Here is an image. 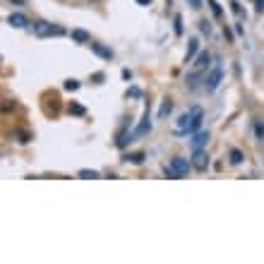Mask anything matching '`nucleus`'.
I'll use <instances>...</instances> for the list:
<instances>
[{
    "label": "nucleus",
    "mask_w": 264,
    "mask_h": 264,
    "mask_svg": "<svg viewBox=\"0 0 264 264\" xmlns=\"http://www.w3.org/2000/svg\"><path fill=\"white\" fill-rule=\"evenodd\" d=\"M202 108L200 106H192L190 110H185L180 118L175 120V125H173V135H178V137H182V135H192L195 130L202 125Z\"/></svg>",
    "instance_id": "nucleus-1"
},
{
    "label": "nucleus",
    "mask_w": 264,
    "mask_h": 264,
    "mask_svg": "<svg viewBox=\"0 0 264 264\" xmlns=\"http://www.w3.org/2000/svg\"><path fill=\"white\" fill-rule=\"evenodd\" d=\"M190 168H192V164L185 159V156H175L173 161L166 166V175H168V178H173V180H178V178H187Z\"/></svg>",
    "instance_id": "nucleus-2"
},
{
    "label": "nucleus",
    "mask_w": 264,
    "mask_h": 264,
    "mask_svg": "<svg viewBox=\"0 0 264 264\" xmlns=\"http://www.w3.org/2000/svg\"><path fill=\"white\" fill-rule=\"evenodd\" d=\"M211 65V55L204 51V53L197 55V60H195V67H192V72H190V84H197L195 80H200L202 74L207 72V67Z\"/></svg>",
    "instance_id": "nucleus-3"
},
{
    "label": "nucleus",
    "mask_w": 264,
    "mask_h": 264,
    "mask_svg": "<svg viewBox=\"0 0 264 264\" xmlns=\"http://www.w3.org/2000/svg\"><path fill=\"white\" fill-rule=\"evenodd\" d=\"M221 80H223V72H221V67H214L207 77H204V89L207 91H216L219 89Z\"/></svg>",
    "instance_id": "nucleus-4"
},
{
    "label": "nucleus",
    "mask_w": 264,
    "mask_h": 264,
    "mask_svg": "<svg viewBox=\"0 0 264 264\" xmlns=\"http://www.w3.org/2000/svg\"><path fill=\"white\" fill-rule=\"evenodd\" d=\"M34 31H36L39 36H60V34H63V29H60V27L46 24V22H39V24H34Z\"/></svg>",
    "instance_id": "nucleus-5"
},
{
    "label": "nucleus",
    "mask_w": 264,
    "mask_h": 264,
    "mask_svg": "<svg viewBox=\"0 0 264 264\" xmlns=\"http://www.w3.org/2000/svg\"><path fill=\"white\" fill-rule=\"evenodd\" d=\"M192 168H197V171H207V166H209V156L204 149H195V156H192Z\"/></svg>",
    "instance_id": "nucleus-6"
},
{
    "label": "nucleus",
    "mask_w": 264,
    "mask_h": 264,
    "mask_svg": "<svg viewBox=\"0 0 264 264\" xmlns=\"http://www.w3.org/2000/svg\"><path fill=\"white\" fill-rule=\"evenodd\" d=\"M8 22H10V24H12V27H17V29H24V27H27V24H29V19L24 17V15H19V12H12Z\"/></svg>",
    "instance_id": "nucleus-7"
},
{
    "label": "nucleus",
    "mask_w": 264,
    "mask_h": 264,
    "mask_svg": "<svg viewBox=\"0 0 264 264\" xmlns=\"http://www.w3.org/2000/svg\"><path fill=\"white\" fill-rule=\"evenodd\" d=\"M197 48H200V39H190V46H187V53H185V63H190L195 53H197Z\"/></svg>",
    "instance_id": "nucleus-8"
},
{
    "label": "nucleus",
    "mask_w": 264,
    "mask_h": 264,
    "mask_svg": "<svg viewBox=\"0 0 264 264\" xmlns=\"http://www.w3.org/2000/svg\"><path fill=\"white\" fill-rule=\"evenodd\" d=\"M207 139H209V132H197L195 139H192V149H202V146L207 144Z\"/></svg>",
    "instance_id": "nucleus-9"
},
{
    "label": "nucleus",
    "mask_w": 264,
    "mask_h": 264,
    "mask_svg": "<svg viewBox=\"0 0 264 264\" xmlns=\"http://www.w3.org/2000/svg\"><path fill=\"white\" fill-rule=\"evenodd\" d=\"M152 128V125H149V108L144 110V118H142V123H139V128L135 130V137H139V135H144L146 130Z\"/></svg>",
    "instance_id": "nucleus-10"
},
{
    "label": "nucleus",
    "mask_w": 264,
    "mask_h": 264,
    "mask_svg": "<svg viewBox=\"0 0 264 264\" xmlns=\"http://www.w3.org/2000/svg\"><path fill=\"white\" fill-rule=\"evenodd\" d=\"M91 51H94V53H99L101 58H106V60L113 58V53H110L108 48H103V46H99V44H91Z\"/></svg>",
    "instance_id": "nucleus-11"
},
{
    "label": "nucleus",
    "mask_w": 264,
    "mask_h": 264,
    "mask_svg": "<svg viewBox=\"0 0 264 264\" xmlns=\"http://www.w3.org/2000/svg\"><path fill=\"white\" fill-rule=\"evenodd\" d=\"M171 110H173V101H171V99H164V103H161V110H159V118H166Z\"/></svg>",
    "instance_id": "nucleus-12"
},
{
    "label": "nucleus",
    "mask_w": 264,
    "mask_h": 264,
    "mask_svg": "<svg viewBox=\"0 0 264 264\" xmlns=\"http://www.w3.org/2000/svg\"><path fill=\"white\" fill-rule=\"evenodd\" d=\"M72 39L74 41H80V44H87V41H89V34L82 31V29H77V31H72Z\"/></svg>",
    "instance_id": "nucleus-13"
},
{
    "label": "nucleus",
    "mask_w": 264,
    "mask_h": 264,
    "mask_svg": "<svg viewBox=\"0 0 264 264\" xmlns=\"http://www.w3.org/2000/svg\"><path fill=\"white\" fill-rule=\"evenodd\" d=\"M231 164H233V166L243 164V154H240L238 149H231Z\"/></svg>",
    "instance_id": "nucleus-14"
},
{
    "label": "nucleus",
    "mask_w": 264,
    "mask_h": 264,
    "mask_svg": "<svg viewBox=\"0 0 264 264\" xmlns=\"http://www.w3.org/2000/svg\"><path fill=\"white\" fill-rule=\"evenodd\" d=\"M125 161H132V164H142V161H144V154H130V156H125Z\"/></svg>",
    "instance_id": "nucleus-15"
},
{
    "label": "nucleus",
    "mask_w": 264,
    "mask_h": 264,
    "mask_svg": "<svg viewBox=\"0 0 264 264\" xmlns=\"http://www.w3.org/2000/svg\"><path fill=\"white\" fill-rule=\"evenodd\" d=\"M175 34H182V17L175 15Z\"/></svg>",
    "instance_id": "nucleus-16"
},
{
    "label": "nucleus",
    "mask_w": 264,
    "mask_h": 264,
    "mask_svg": "<svg viewBox=\"0 0 264 264\" xmlns=\"http://www.w3.org/2000/svg\"><path fill=\"white\" fill-rule=\"evenodd\" d=\"M80 178H99L96 171H80Z\"/></svg>",
    "instance_id": "nucleus-17"
},
{
    "label": "nucleus",
    "mask_w": 264,
    "mask_h": 264,
    "mask_svg": "<svg viewBox=\"0 0 264 264\" xmlns=\"http://www.w3.org/2000/svg\"><path fill=\"white\" fill-rule=\"evenodd\" d=\"M209 5H211V10H214V15H216V17H221V8H219V3H216V0H209Z\"/></svg>",
    "instance_id": "nucleus-18"
},
{
    "label": "nucleus",
    "mask_w": 264,
    "mask_h": 264,
    "mask_svg": "<svg viewBox=\"0 0 264 264\" xmlns=\"http://www.w3.org/2000/svg\"><path fill=\"white\" fill-rule=\"evenodd\" d=\"M255 130H257V137H259V139H264V123H257Z\"/></svg>",
    "instance_id": "nucleus-19"
},
{
    "label": "nucleus",
    "mask_w": 264,
    "mask_h": 264,
    "mask_svg": "<svg viewBox=\"0 0 264 264\" xmlns=\"http://www.w3.org/2000/svg\"><path fill=\"white\" fill-rule=\"evenodd\" d=\"M77 87H80V82H77V80H70V82H65V89H77Z\"/></svg>",
    "instance_id": "nucleus-20"
},
{
    "label": "nucleus",
    "mask_w": 264,
    "mask_h": 264,
    "mask_svg": "<svg viewBox=\"0 0 264 264\" xmlns=\"http://www.w3.org/2000/svg\"><path fill=\"white\" fill-rule=\"evenodd\" d=\"M200 31L209 34V22H207V19H202V22H200Z\"/></svg>",
    "instance_id": "nucleus-21"
},
{
    "label": "nucleus",
    "mask_w": 264,
    "mask_h": 264,
    "mask_svg": "<svg viewBox=\"0 0 264 264\" xmlns=\"http://www.w3.org/2000/svg\"><path fill=\"white\" fill-rule=\"evenodd\" d=\"M187 3H190V5H192L195 10H200V8H202V0H187Z\"/></svg>",
    "instance_id": "nucleus-22"
},
{
    "label": "nucleus",
    "mask_w": 264,
    "mask_h": 264,
    "mask_svg": "<svg viewBox=\"0 0 264 264\" xmlns=\"http://www.w3.org/2000/svg\"><path fill=\"white\" fill-rule=\"evenodd\" d=\"M255 5H257V12H264V0H255Z\"/></svg>",
    "instance_id": "nucleus-23"
},
{
    "label": "nucleus",
    "mask_w": 264,
    "mask_h": 264,
    "mask_svg": "<svg viewBox=\"0 0 264 264\" xmlns=\"http://www.w3.org/2000/svg\"><path fill=\"white\" fill-rule=\"evenodd\" d=\"M137 3H139V5H149L152 0H137Z\"/></svg>",
    "instance_id": "nucleus-24"
}]
</instances>
